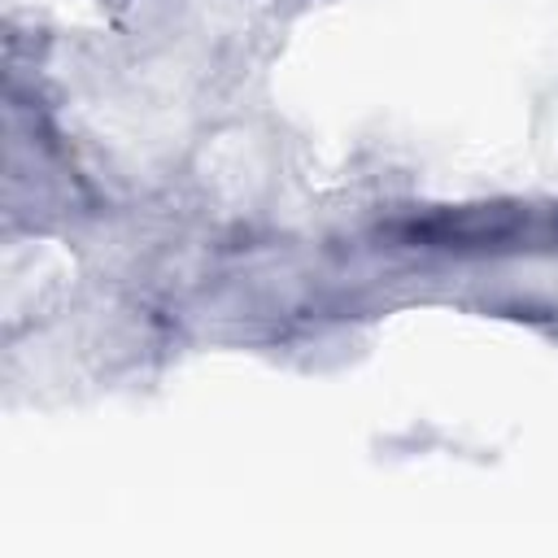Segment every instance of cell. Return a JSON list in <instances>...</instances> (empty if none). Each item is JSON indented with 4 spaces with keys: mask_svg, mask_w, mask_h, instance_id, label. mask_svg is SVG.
<instances>
[{
    "mask_svg": "<svg viewBox=\"0 0 558 558\" xmlns=\"http://www.w3.org/2000/svg\"><path fill=\"white\" fill-rule=\"evenodd\" d=\"M558 214L532 209L519 201H480L445 205L427 214H397L379 222V240L414 253H519L527 244L554 240Z\"/></svg>",
    "mask_w": 558,
    "mask_h": 558,
    "instance_id": "cell-1",
    "label": "cell"
}]
</instances>
